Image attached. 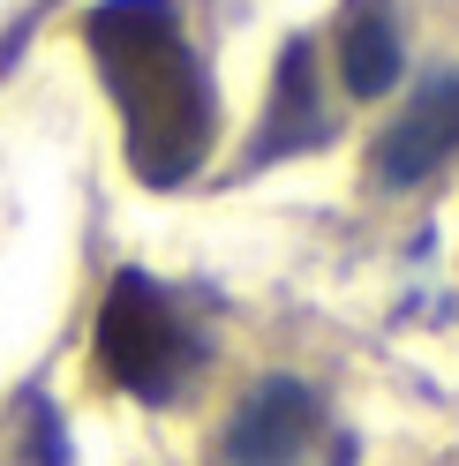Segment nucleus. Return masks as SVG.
<instances>
[{
    "label": "nucleus",
    "mask_w": 459,
    "mask_h": 466,
    "mask_svg": "<svg viewBox=\"0 0 459 466\" xmlns=\"http://www.w3.org/2000/svg\"><path fill=\"white\" fill-rule=\"evenodd\" d=\"M83 46L128 121V166L143 188L189 181L211 151V83L181 38L174 0H106L83 23Z\"/></svg>",
    "instance_id": "1"
},
{
    "label": "nucleus",
    "mask_w": 459,
    "mask_h": 466,
    "mask_svg": "<svg viewBox=\"0 0 459 466\" xmlns=\"http://www.w3.org/2000/svg\"><path fill=\"white\" fill-rule=\"evenodd\" d=\"M98 361H106L113 384L136 391V399H166V391L181 384L189 331H181L174 301H166L143 271H121V279H113V294H106V309H98Z\"/></svg>",
    "instance_id": "2"
},
{
    "label": "nucleus",
    "mask_w": 459,
    "mask_h": 466,
    "mask_svg": "<svg viewBox=\"0 0 459 466\" xmlns=\"http://www.w3.org/2000/svg\"><path fill=\"white\" fill-rule=\"evenodd\" d=\"M317 436V391L294 376H264L226 421V466H294Z\"/></svg>",
    "instance_id": "3"
},
{
    "label": "nucleus",
    "mask_w": 459,
    "mask_h": 466,
    "mask_svg": "<svg viewBox=\"0 0 459 466\" xmlns=\"http://www.w3.org/2000/svg\"><path fill=\"white\" fill-rule=\"evenodd\" d=\"M452 151H459V76H437V83H422L414 106L392 121L384 151H377V181L407 188L422 173H437Z\"/></svg>",
    "instance_id": "4"
},
{
    "label": "nucleus",
    "mask_w": 459,
    "mask_h": 466,
    "mask_svg": "<svg viewBox=\"0 0 459 466\" xmlns=\"http://www.w3.org/2000/svg\"><path fill=\"white\" fill-rule=\"evenodd\" d=\"M324 136V106H317V46L294 38L279 61V83H271V113H264V143L256 158H279V151H309Z\"/></svg>",
    "instance_id": "5"
},
{
    "label": "nucleus",
    "mask_w": 459,
    "mask_h": 466,
    "mask_svg": "<svg viewBox=\"0 0 459 466\" xmlns=\"http://www.w3.org/2000/svg\"><path fill=\"white\" fill-rule=\"evenodd\" d=\"M339 68H347V91L354 98H384L392 83H399V23H392L384 0H354V8H347Z\"/></svg>",
    "instance_id": "6"
}]
</instances>
